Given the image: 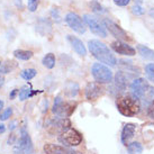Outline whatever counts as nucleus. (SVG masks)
<instances>
[{"label":"nucleus","mask_w":154,"mask_h":154,"mask_svg":"<svg viewBox=\"0 0 154 154\" xmlns=\"http://www.w3.org/2000/svg\"><path fill=\"white\" fill-rule=\"evenodd\" d=\"M89 51L91 54L103 64L109 65V66H115L117 64V59L112 54V52L109 50V47L105 43L100 42L98 39H91L88 43Z\"/></svg>","instance_id":"1"},{"label":"nucleus","mask_w":154,"mask_h":154,"mask_svg":"<svg viewBox=\"0 0 154 154\" xmlns=\"http://www.w3.org/2000/svg\"><path fill=\"white\" fill-rule=\"evenodd\" d=\"M116 107L125 117H134L141 110V103L132 96H120L116 100Z\"/></svg>","instance_id":"2"},{"label":"nucleus","mask_w":154,"mask_h":154,"mask_svg":"<svg viewBox=\"0 0 154 154\" xmlns=\"http://www.w3.org/2000/svg\"><path fill=\"white\" fill-rule=\"evenodd\" d=\"M77 106L78 103L75 101H64L61 96H57L54 99L52 111H53V114H55V116L68 118V117H70L74 112Z\"/></svg>","instance_id":"3"},{"label":"nucleus","mask_w":154,"mask_h":154,"mask_svg":"<svg viewBox=\"0 0 154 154\" xmlns=\"http://www.w3.org/2000/svg\"><path fill=\"white\" fill-rule=\"evenodd\" d=\"M91 74L98 83H108L112 80V71L103 63H94L91 66Z\"/></svg>","instance_id":"4"},{"label":"nucleus","mask_w":154,"mask_h":154,"mask_svg":"<svg viewBox=\"0 0 154 154\" xmlns=\"http://www.w3.org/2000/svg\"><path fill=\"white\" fill-rule=\"evenodd\" d=\"M71 123L68 118L64 117H60V116H56L54 118H52L47 122V124L45 125V128L50 134H57L60 135L63 132H65L66 129L70 128Z\"/></svg>","instance_id":"5"},{"label":"nucleus","mask_w":154,"mask_h":154,"mask_svg":"<svg viewBox=\"0 0 154 154\" xmlns=\"http://www.w3.org/2000/svg\"><path fill=\"white\" fill-rule=\"evenodd\" d=\"M59 141L64 146H78L81 144L82 142V135L80 133L73 128L66 129L65 132L60 134Z\"/></svg>","instance_id":"6"},{"label":"nucleus","mask_w":154,"mask_h":154,"mask_svg":"<svg viewBox=\"0 0 154 154\" xmlns=\"http://www.w3.org/2000/svg\"><path fill=\"white\" fill-rule=\"evenodd\" d=\"M83 20L90 28L91 33L100 37H107V29L103 22H99L96 17H92L91 15H88V14L83 15Z\"/></svg>","instance_id":"7"},{"label":"nucleus","mask_w":154,"mask_h":154,"mask_svg":"<svg viewBox=\"0 0 154 154\" xmlns=\"http://www.w3.org/2000/svg\"><path fill=\"white\" fill-rule=\"evenodd\" d=\"M103 25H105V27H106V29H107L114 37H116V38L118 39V41H123V42L129 41L128 34H127L118 24H116V23H114L111 19H108V18H105L103 20Z\"/></svg>","instance_id":"8"},{"label":"nucleus","mask_w":154,"mask_h":154,"mask_svg":"<svg viewBox=\"0 0 154 154\" xmlns=\"http://www.w3.org/2000/svg\"><path fill=\"white\" fill-rule=\"evenodd\" d=\"M149 87L150 85L147 83L145 79H143V78L134 79V81L131 85V96L137 100H141L146 92V90L149 89Z\"/></svg>","instance_id":"9"},{"label":"nucleus","mask_w":154,"mask_h":154,"mask_svg":"<svg viewBox=\"0 0 154 154\" xmlns=\"http://www.w3.org/2000/svg\"><path fill=\"white\" fill-rule=\"evenodd\" d=\"M65 23L68 24V26L73 29L74 32H77L79 34H85L86 33V27L83 24L82 18L74 13H68L65 16Z\"/></svg>","instance_id":"10"},{"label":"nucleus","mask_w":154,"mask_h":154,"mask_svg":"<svg viewBox=\"0 0 154 154\" xmlns=\"http://www.w3.org/2000/svg\"><path fill=\"white\" fill-rule=\"evenodd\" d=\"M20 150L23 151V154H34V147H33V143H32V138H30L28 132L26 131V127L23 126L20 129V137L17 143Z\"/></svg>","instance_id":"11"},{"label":"nucleus","mask_w":154,"mask_h":154,"mask_svg":"<svg viewBox=\"0 0 154 154\" xmlns=\"http://www.w3.org/2000/svg\"><path fill=\"white\" fill-rule=\"evenodd\" d=\"M103 88L98 82H89L87 85L86 89H85V94H86V98L90 101H94L103 94Z\"/></svg>","instance_id":"12"},{"label":"nucleus","mask_w":154,"mask_h":154,"mask_svg":"<svg viewBox=\"0 0 154 154\" xmlns=\"http://www.w3.org/2000/svg\"><path fill=\"white\" fill-rule=\"evenodd\" d=\"M111 48L118 53L120 55H125V56H134L136 54V51L135 48L132 47L131 45H128L127 43H125L123 41H115L111 43Z\"/></svg>","instance_id":"13"},{"label":"nucleus","mask_w":154,"mask_h":154,"mask_svg":"<svg viewBox=\"0 0 154 154\" xmlns=\"http://www.w3.org/2000/svg\"><path fill=\"white\" fill-rule=\"evenodd\" d=\"M44 153L45 154H72L73 150H70L65 146L55 145L52 143H46L44 144Z\"/></svg>","instance_id":"14"},{"label":"nucleus","mask_w":154,"mask_h":154,"mask_svg":"<svg viewBox=\"0 0 154 154\" xmlns=\"http://www.w3.org/2000/svg\"><path fill=\"white\" fill-rule=\"evenodd\" d=\"M135 131H136V125L135 124L127 123V124L124 125L123 131H122V143L124 145H128V142L134 137Z\"/></svg>","instance_id":"15"},{"label":"nucleus","mask_w":154,"mask_h":154,"mask_svg":"<svg viewBox=\"0 0 154 154\" xmlns=\"http://www.w3.org/2000/svg\"><path fill=\"white\" fill-rule=\"evenodd\" d=\"M131 72H124V71H118L115 75V87L117 90H125L127 87L129 78L132 77V74H128Z\"/></svg>","instance_id":"16"},{"label":"nucleus","mask_w":154,"mask_h":154,"mask_svg":"<svg viewBox=\"0 0 154 154\" xmlns=\"http://www.w3.org/2000/svg\"><path fill=\"white\" fill-rule=\"evenodd\" d=\"M68 41L70 42L71 46L73 47V50L77 52V54H79L80 56L87 55V48L81 39L75 36H72V35H68Z\"/></svg>","instance_id":"17"},{"label":"nucleus","mask_w":154,"mask_h":154,"mask_svg":"<svg viewBox=\"0 0 154 154\" xmlns=\"http://www.w3.org/2000/svg\"><path fill=\"white\" fill-rule=\"evenodd\" d=\"M79 89H80V87H79V85H78L77 82H73V81L66 82L64 86L65 97H68V98H74L78 94V92H79Z\"/></svg>","instance_id":"18"},{"label":"nucleus","mask_w":154,"mask_h":154,"mask_svg":"<svg viewBox=\"0 0 154 154\" xmlns=\"http://www.w3.org/2000/svg\"><path fill=\"white\" fill-rule=\"evenodd\" d=\"M52 29V24L50 23L48 19H44V18H41L37 23V26H36V30L38 32L39 34L45 35L48 34Z\"/></svg>","instance_id":"19"},{"label":"nucleus","mask_w":154,"mask_h":154,"mask_svg":"<svg viewBox=\"0 0 154 154\" xmlns=\"http://www.w3.org/2000/svg\"><path fill=\"white\" fill-rule=\"evenodd\" d=\"M137 51L143 59L154 61V51L151 50L150 47L145 46V45H137Z\"/></svg>","instance_id":"20"},{"label":"nucleus","mask_w":154,"mask_h":154,"mask_svg":"<svg viewBox=\"0 0 154 154\" xmlns=\"http://www.w3.org/2000/svg\"><path fill=\"white\" fill-rule=\"evenodd\" d=\"M34 55V53L32 51H27V50H16L14 52V56L18 59V60L28 61L30 60Z\"/></svg>","instance_id":"21"},{"label":"nucleus","mask_w":154,"mask_h":154,"mask_svg":"<svg viewBox=\"0 0 154 154\" xmlns=\"http://www.w3.org/2000/svg\"><path fill=\"white\" fill-rule=\"evenodd\" d=\"M42 63L45 68L47 69H53L55 66V55L53 53H47L46 55L43 57Z\"/></svg>","instance_id":"22"},{"label":"nucleus","mask_w":154,"mask_h":154,"mask_svg":"<svg viewBox=\"0 0 154 154\" xmlns=\"http://www.w3.org/2000/svg\"><path fill=\"white\" fill-rule=\"evenodd\" d=\"M127 152L128 154H141L143 152V146L138 142H132L127 145Z\"/></svg>","instance_id":"23"},{"label":"nucleus","mask_w":154,"mask_h":154,"mask_svg":"<svg viewBox=\"0 0 154 154\" xmlns=\"http://www.w3.org/2000/svg\"><path fill=\"white\" fill-rule=\"evenodd\" d=\"M120 66H123L127 70V72H131V73H140V69L136 68L135 65H133V62L132 61H127V60H119Z\"/></svg>","instance_id":"24"},{"label":"nucleus","mask_w":154,"mask_h":154,"mask_svg":"<svg viewBox=\"0 0 154 154\" xmlns=\"http://www.w3.org/2000/svg\"><path fill=\"white\" fill-rule=\"evenodd\" d=\"M143 103H146L147 106L150 105L152 101L154 100V87H149V89L146 90V92L144 94L143 98L141 99Z\"/></svg>","instance_id":"25"},{"label":"nucleus","mask_w":154,"mask_h":154,"mask_svg":"<svg viewBox=\"0 0 154 154\" xmlns=\"http://www.w3.org/2000/svg\"><path fill=\"white\" fill-rule=\"evenodd\" d=\"M36 74H37V71L35 69H25L20 72V77L23 79L27 80V81H29V80H32V79H34L36 77Z\"/></svg>","instance_id":"26"},{"label":"nucleus","mask_w":154,"mask_h":154,"mask_svg":"<svg viewBox=\"0 0 154 154\" xmlns=\"http://www.w3.org/2000/svg\"><path fill=\"white\" fill-rule=\"evenodd\" d=\"M17 64L15 61H7L1 68H0V73H9L11 72L14 69H16Z\"/></svg>","instance_id":"27"},{"label":"nucleus","mask_w":154,"mask_h":154,"mask_svg":"<svg viewBox=\"0 0 154 154\" xmlns=\"http://www.w3.org/2000/svg\"><path fill=\"white\" fill-rule=\"evenodd\" d=\"M32 94H32V89H30V87L25 86L19 90V92H18V97H19V99H20L22 101H24V100H26L27 98H29Z\"/></svg>","instance_id":"28"},{"label":"nucleus","mask_w":154,"mask_h":154,"mask_svg":"<svg viewBox=\"0 0 154 154\" xmlns=\"http://www.w3.org/2000/svg\"><path fill=\"white\" fill-rule=\"evenodd\" d=\"M145 73L149 80L154 82V63H150L145 66Z\"/></svg>","instance_id":"29"},{"label":"nucleus","mask_w":154,"mask_h":154,"mask_svg":"<svg viewBox=\"0 0 154 154\" xmlns=\"http://www.w3.org/2000/svg\"><path fill=\"white\" fill-rule=\"evenodd\" d=\"M38 4H39V0H28V2H27L28 10H29L30 13L36 11V9L38 7Z\"/></svg>","instance_id":"30"},{"label":"nucleus","mask_w":154,"mask_h":154,"mask_svg":"<svg viewBox=\"0 0 154 154\" xmlns=\"http://www.w3.org/2000/svg\"><path fill=\"white\" fill-rule=\"evenodd\" d=\"M91 7H92V10L94 11H96V13H99V14H103L106 13L107 10L103 8V6H100V5L96 1V0H94V2H92V5H91Z\"/></svg>","instance_id":"31"},{"label":"nucleus","mask_w":154,"mask_h":154,"mask_svg":"<svg viewBox=\"0 0 154 154\" xmlns=\"http://www.w3.org/2000/svg\"><path fill=\"white\" fill-rule=\"evenodd\" d=\"M132 13L134 15H136V16H142V15L145 14V10H144V8L142 7L141 5H135L132 8Z\"/></svg>","instance_id":"32"},{"label":"nucleus","mask_w":154,"mask_h":154,"mask_svg":"<svg viewBox=\"0 0 154 154\" xmlns=\"http://www.w3.org/2000/svg\"><path fill=\"white\" fill-rule=\"evenodd\" d=\"M11 115H13V109L10 107L7 108L2 114H0V120H2V122H4V120H7Z\"/></svg>","instance_id":"33"},{"label":"nucleus","mask_w":154,"mask_h":154,"mask_svg":"<svg viewBox=\"0 0 154 154\" xmlns=\"http://www.w3.org/2000/svg\"><path fill=\"white\" fill-rule=\"evenodd\" d=\"M51 15H52V17H53V19H54L56 23H59L61 20V16H60V14H59V9L57 8H52Z\"/></svg>","instance_id":"34"},{"label":"nucleus","mask_w":154,"mask_h":154,"mask_svg":"<svg viewBox=\"0 0 154 154\" xmlns=\"http://www.w3.org/2000/svg\"><path fill=\"white\" fill-rule=\"evenodd\" d=\"M147 116L154 120V100L147 106Z\"/></svg>","instance_id":"35"},{"label":"nucleus","mask_w":154,"mask_h":154,"mask_svg":"<svg viewBox=\"0 0 154 154\" xmlns=\"http://www.w3.org/2000/svg\"><path fill=\"white\" fill-rule=\"evenodd\" d=\"M131 2V0H114V4L120 7H125Z\"/></svg>","instance_id":"36"},{"label":"nucleus","mask_w":154,"mask_h":154,"mask_svg":"<svg viewBox=\"0 0 154 154\" xmlns=\"http://www.w3.org/2000/svg\"><path fill=\"white\" fill-rule=\"evenodd\" d=\"M18 92H19V91H18L17 89H14L13 91L10 92V94H9V98H10V99H15V97H16V94H17Z\"/></svg>","instance_id":"37"},{"label":"nucleus","mask_w":154,"mask_h":154,"mask_svg":"<svg viewBox=\"0 0 154 154\" xmlns=\"http://www.w3.org/2000/svg\"><path fill=\"white\" fill-rule=\"evenodd\" d=\"M15 4H16L18 8H23V0H15Z\"/></svg>","instance_id":"38"},{"label":"nucleus","mask_w":154,"mask_h":154,"mask_svg":"<svg viewBox=\"0 0 154 154\" xmlns=\"http://www.w3.org/2000/svg\"><path fill=\"white\" fill-rule=\"evenodd\" d=\"M6 132V126L4 124H0V134H4Z\"/></svg>","instance_id":"39"},{"label":"nucleus","mask_w":154,"mask_h":154,"mask_svg":"<svg viewBox=\"0 0 154 154\" xmlns=\"http://www.w3.org/2000/svg\"><path fill=\"white\" fill-rule=\"evenodd\" d=\"M149 15H150L151 18H153V19H154V8H152L150 11H149Z\"/></svg>","instance_id":"40"},{"label":"nucleus","mask_w":154,"mask_h":154,"mask_svg":"<svg viewBox=\"0 0 154 154\" xmlns=\"http://www.w3.org/2000/svg\"><path fill=\"white\" fill-rule=\"evenodd\" d=\"M15 125H16V122H13V123H11V125L9 126V129H10V131H13V129H15V127H16Z\"/></svg>","instance_id":"41"},{"label":"nucleus","mask_w":154,"mask_h":154,"mask_svg":"<svg viewBox=\"0 0 154 154\" xmlns=\"http://www.w3.org/2000/svg\"><path fill=\"white\" fill-rule=\"evenodd\" d=\"M4 107V101L2 100H0V110H1V108Z\"/></svg>","instance_id":"42"},{"label":"nucleus","mask_w":154,"mask_h":154,"mask_svg":"<svg viewBox=\"0 0 154 154\" xmlns=\"http://www.w3.org/2000/svg\"><path fill=\"white\" fill-rule=\"evenodd\" d=\"M72 154H80V152H77V151H73Z\"/></svg>","instance_id":"43"},{"label":"nucleus","mask_w":154,"mask_h":154,"mask_svg":"<svg viewBox=\"0 0 154 154\" xmlns=\"http://www.w3.org/2000/svg\"><path fill=\"white\" fill-rule=\"evenodd\" d=\"M137 1H138V4H141L142 2V0H137Z\"/></svg>","instance_id":"44"},{"label":"nucleus","mask_w":154,"mask_h":154,"mask_svg":"<svg viewBox=\"0 0 154 154\" xmlns=\"http://www.w3.org/2000/svg\"><path fill=\"white\" fill-rule=\"evenodd\" d=\"M0 65H1V62H0Z\"/></svg>","instance_id":"45"}]
</instances>
